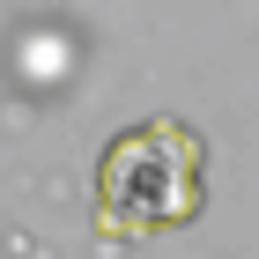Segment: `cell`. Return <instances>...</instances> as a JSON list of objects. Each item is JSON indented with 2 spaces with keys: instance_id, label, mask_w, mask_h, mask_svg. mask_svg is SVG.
Masks as SVG:
<instances>
[{
  "instance_id": "cell-1",
  "label": "cell",
  "mask_w": 259,
  "mask_h": 259,
  "mask_svg": "<svg viewBox=\"0 0 259 259\" xmlns=\"http://www.w3.org/2000/svg\"><path fill=\"white\" fill-rule=\"evenodd\" d=\"M126 163H141V185L111 193V207H134V230H178V222L200 215V141L185 134L178 119H148L141 134L111 141Z\"/></svg>"
}]
</instances>
